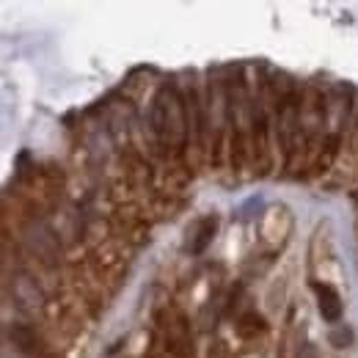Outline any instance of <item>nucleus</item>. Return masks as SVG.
<instances>
[{
	"label": "nucleus",
	"mask_w": 358,
	"mask_h": 358,
	"mask_svg": "<svg viewBox=\"0 0 358 358\" xmlns=\"http://www.w3.org/2000/svg\"><path fill=\"white\" fill-rule=\"evenodd\" d=\"M314 292H317V306H320L323 320L339 323L342 320V301H339L337 290L328 287V284H314Z\"/></svg>",
	"instance_id": "f257e3e1"
},
{
	"label": "nucleus",
	"mask_w": 358,
	"mask_h": 358,
	"mask_svg": "<svg viewBox=\"0 0 358 358\" xmlns=\"http://www.w3.org/2000/svg\"><path fill=\"white\" fill-rule=\"evenodd\" d=\"M331 342H334L337 348H350V342H353V331L348 328L345 334H331Z\"/></svg>",
	"instance_id": "f03ea898"
}]
</instances>
